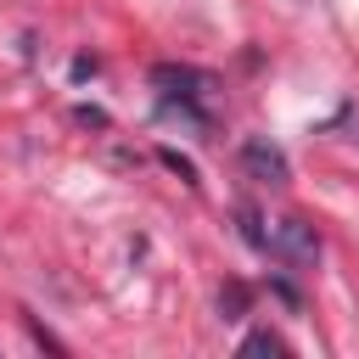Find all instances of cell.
<instances>
[{
  "label": "cell",
  "instance_id": "6da1fadb",
  "mask_svg": "<svg viewBox=\"0 0 359 359\" xmlns=\"http://www.w3.org/2000/svg\"><path fill=\"white\" fill-rule=\"evenodd\" d=\"M151 90H157V107L168 118H185L191 129H208V95H213V79L202 67H180V62H157L151 67Z\"/></svg>",
  "mask_w": 359,
  "mask_h": 359
},
{
  "label": "cell",
  "instance_id": "7a4b0ae2",
  "mask_svg": "<svg viewBox=\"0 0 359 359\" xmlns=\"http://www.w3.org/2000/svg\"><path fill=\"white\" fill-rule=\"evenodd\" d=\"M258 247L286 264V269H314L320 264V230L303 224V219H269V230L258 236Z\"/></svg>",
  "mask_w": 359,
  "mask_h": 359
},
{
  "label": "cell",
  "instance_id": "3957f363",
  "mask_svg": "<svg viewBox=\"0 0 359 359\" xmlns=\"http://www.w3.org/2000/svg\"><path fill=\"white\" fill-rule=\"evenodd\" d=\"M241 174L258 180V185H286L292 180V163H286V151L269 135H252V140H241Z\"/></svg>",
  "mask_w": 359,
  "mask_h": 359
},
{
  "label": "cell",
  "instance_id": "277c9868",
  "mask_svg": "<svg viewBox=\"0 0 359 359\" xmlns=\"http://www.w3.org/2000/svg\"><path fill=\"white\" fill-rule=\"evenodd\" d=\"M241 353H286V342L275 331H252V337H241Z\"/></svg>",
  "mask_w": 359,
  "mask_h": 359
}]
</instances>
